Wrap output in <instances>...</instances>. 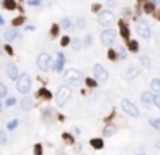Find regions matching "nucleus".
<instances>
[{
	"instance_id": "obj_30",
	"label": "nucleus",
	"mask_w": 160,
	"mask_h": 155,
	"mask_svg": "<svg viewBox=\"0 0 160 155\" xmlns=\"http://www.w3.org/2000/svg\"><path fill=\"white\" fill-rule=\"evenodd\" d=\"M7 141V133L5 131H0V145H4Z\"/></svg>"
},
{
	"instance_id": "obj_16",
	"label": "nucleus",
	"mask_w": 160,
	"mask_h": 155,
	"mask_svg": "<svg viewBox=\"0 0 160 155\" xmlns=\"http://www.w3.org/2000/svg\"><path fill=\"white\" fill-rule=\"evenodd\" d=\"M21 107H22V110H31L33 109V100L31 98H28V96H24L22 102H21Z\"/></svg>"
},
{
	"instance_id": "obj_46",
	"label": "nucleus",
	"mask_w": 160,
	"mask_h": 155,
	"mask_svg": "<svg viewBox=\"0 0 160 155\" xmlns=\"http://www.w3.org/2000/svg\"><path fill=\"white\" fill-rule=\"evenodd\" d=\"M2 24H4V17L0 16V26H2Z\"/></svg>"
},
{
	"instance_id": "obj_35",
	"label": "nucleus",
	"mask_w": 160,
	"mask_h": 155,
	"mask_svg": "<svg viewBox=\"0 0 160 155\" xmlns=\"http://www.w3.org/2000/svg\"><path fill=\"white\" fill-rule=\"evenodd\" d=\"M60 43H62V47H67V45H69V43H71L69 36H64V38H62V40H60Z\"/></svg>"
},
{
	"instance_id": "obj_9",
	"label": "nucleus",
	"mask_w": 160,
	"mask_h": 155,
	"mask_svg": "<svg viewBox=\"0 0 160 155\" xmlns=\"http://www.w3.org/2000/svg\"><path fill=\"white\" fill-rule=\"evenodd\" d=\"M93 74H95V78L98 81H107L108 79V72H107L105 67H102L100 64H96L95 67H93Z\"/></svg>"
},
{
	"instance_id": "obj_7",
	"label": "nucleus",
	"mask_w": 160,
	"mask_h": 155,
	"mask_svg": "<svg viewBox=\"0 0 160 155\" xmlns=\"http://www.w3.org/2000/svg\"><path fill=\"white\" fill-rule=\"evenodd\" d=\"M115 40V31L114 29H103L100 35V42L105 45V47H110Z\"/></svg>"
},
{
	"instance_id": "obj_5",
	"label": "nucleus",
	"mask_w": 160,
	"mask_h": 155,
	"mask_svg": "<svg viewBox=\"0 0 160 155\" xmlns=\"http://www.w3.org/2000/svg\"><path fill=\"white\" fill-rule=\"evenodd\" d=\"M121 109L124 110V114H128L131 117H134V119L139 117V109L136 107L131 100H126V98H124V100L121 102Z\"/></svg>"
},
{
	"instance_id": "obj_47",
	"label": "nucleus",
	"mask_w": 160,
	"mask_h": 155,
	"mask_svg": "<svg viewBox=\"0 0 160 155\" xmlns=\"http://www.w3.org/2000/svg\"><path fill=\"white\" fill-rule=\"evenodd\" d=\"M2 110H4V105H2V102H0V112H2Z\"/></svg>"
},
{
	"instance_id": "obj_4",
	"label": "nucleus",
	"mask_w": 160,
	"mask_h": 155,
	"mask_svg": "<svg viewBox=\"0 0 160 155\" xmlns=\"http://www.w3.org/2000/svg\"><path fill=\"white\" fill-rule=\"evenodd\" d=\"M17 91L22 95H28L31 91V78L28 74H21L17 79Z\"/></svg>"
},
{
	"instance_id": "obj_20",
	"label": "nucleus",
	"mask_w": 160,
	"mask_h": 155,
	"mask_svg": "<svg viewBox=\"0 0 160 155\" xmlns=\"http://www.w3.org/2000/svg\"><path fill=\"white\" fill-rule=\"evenodd\" d=\"M150 88H152V91H157V93H160V79H152V83H150Z\"/></svg>"
},
{
	"instance_id": "obj_13",
	"label": "nucleus",
	"mask_w": 160,
	"mask_h": 155,
	"mask_svg": "<svg viewBox=\"0 0 160 155\" xmlns=\"http://www.w3.org/2000/svg\"><path fill=\"white\" fill-rule=\"evenodd\" d=\"M138 76H139V67H136V66H133V67H129L126 71V78H129V79H134Z\"/></svg>"
},
{
	"instance_id": "obj_39",
	"label": "nucleus",
	"mask_w": 160,
	"mask_h": 155,
	"mask_svg": "<svg viewBox=\"0 0 160 155\" xmlns=\"http://www.w3.org/2000/svg\"><path fill=\"white\" fill-rule=\"evenodd\" d=\"M115 57H117V54H115L114 50H110V52H108V59H110V60H115Z\"/></svg>"
},
{
	"instance_id": "obj_8",
	"label": "nucleus",
	"mask_w": 160,
	"mask_h": 155,
	"mask_svg": "<svg viewBox=\"0 0 160 155\" xmlns=\"http://www.w3.org/2000/svg\"><path fill=\"white\" fill-rule=\"evenodd\" d=\"M38 67L42 71H48L52 67V57L48 54H40L38 55Z\"/></svg>"
},
{
	"instance_id": "obj_50",
	"label": "nucleus",
	"mask_w": 160,
	"mask_h": 155,
	"mask_svg": "<svg viewBox=\"0 0 160 155\" xmlns=\"http://www.w3.org/2000/svg\"><path fill=\"white\" fill-rule=\"evenodd\" d=\"M136 155H146V153H136Z\"/></svg>"
},
{
	"instance_id": "obj_12",
	"label": "nucleus",
	"mask_w": 160,
	"mask_h": 155,
	"mask_svg": "<svg viewBox=\"0 0 160 155\" xmlns=\"http://www.w3.org/2000/svg\"><path fill=\"white\" fill-rule=\"evenodd\" d=\"M4 38H5L7 42L16 40V38H17V29H16V28H9V29H5V35H4Z\"/></svg>"
},
{
	"instance_id": "obj_17",
	"label": "nucleus",
	"mask_w": 160,
	"mask_h": 155,
	"mask_svg": "<svg viewBox=\"0 0 160 155\" xmlns=\"http://www.w3.org/2000/svg\"><path fill=\"white\" fill-rule=\"evenodd\" d=\"M62 69H64V55L59 54V55H57V62H55V71L60 72Z\"/></svg>"
},
{
	"instance_id": "obj_22",
	"label": "nucleus",
	"mask_w": 160,
	"mask_h": 155,
	"mask_svg": "<svg viewBox=\"0 0 160 155\" xmlns=\"http://www.w3.org/2000/svg\"><path fill=\"white\" fill-rule=\"evenodd\" d=\"M128 47H129V50H131V52H138V42H136V40H129V42H128Z\"/></svg>"
},
{
	"instance_id": "obj_32",
	"label": "nucleus",
	"mask_w": 160,
	"mask_h": 155,
	"mask_svg": "<svg viewBox=\"0 0 160 155\" xmlns=\"http://www.w3.org/2000/svg\"><path fill=\"white\" fill-rule=\"evenodd\" d=\"M22 22H24V17H16V19L12 21V24H14V26H19V24H22Z\"/></svg>"
},
{
	"instance_id": "obj_51",
	"label": "nucleus",
	"mask_w": 160,
	"mask_h": 155,
	"mask_svg": "<svg viewBox=\"0 0 160 155\" xmlns=\"http://www.w3.org/2000/svg\"><path fill=\"white\" fill-rule=\"evenodd\" d=\"M158 17H160V14H158Z\"/></svg>"
},
{
	"instance_id": "obj_1",
	"label": "nucleus",
	"mask_w": 160,
	"mask_h": 155,
	"mask_svg": "<svg viewBox=\"0 0 160 155\" xmlns=\"http://www.w3.org/2000/svg\"><path fill=\"white\" fill-rule=\"evenodd\" d=\"M64 79L67 81V85L71 86H79L83 83V74L78 69H67L64 74Z\"/></svg>"
},
{
	"instance_id": "obj_26",
	"label": "nucleus",
	"mask_w": 160,
	"mask_h": 155,
	"mask_svg": "<svg viewBox=\"0 0 160 155\" xmlns=\"http://www.w3.org/2000/svg\"><path fill=\"white\" fill-rule=\"evenodd\" d=\"M4 96H7V86L0 83V98H4Z\"/></svg>"
},
{
	"instance_id": "obj_49",
	"label": "nucleus",
	"mask_w": 160,
	"mask_h": 155,
	"mask_svg": "<svg viewBox=\"0 0 160 155\" xmlns=\"http://www.w3.org/2000/svg\"><path fill=\"white\" fill-rule=\"evenodd\" d=\"M152 2H153V4H158V2H160V0H152Z\"/></svg>"
},
{
	"instance_id": "obj_38",
	"label": "nucleus",
	"mask_w": 160,
	"mask_h": 155,
	"mask_svg": "<svg viewBox=\"0 0 160 155\" xmlns=\"http://www.w3.org/2000/svg\"><path fill=\"white\" fill-rule=\"evenodd\" d=\"M42 152H43L42 145H36V147H35V153H36V155H42Z\"/></svg>"
},
{
	"instance_id": "obj_6",
	"label": "nucleus",
	"mask_w": 160,
	"mask_h": 155,
	"mask_svg": "<svg viewBox=\"0 0 160 155\" xmlns=\"http://www.w3.org/2000/svg\"><path fill=\"white\" fill-rule=\"evenodd\" d=\"M136 31H138V35L141 38H150V35H152V29H150V26H148V22L145 21V19H141V21H138L136 22Z\"/></svg>"
},
{
	"instance_id": "obj_24",
	"label": "nucleus",
	"mask_w": 160,
	"mask_h": 155,
	"mask_svg": "<svg viewBox=\"0 0 160 155\" xmlns=\"http://www.w3.org/2000/svg\"><path fill=\"white\" fill-rule=\"evenodd\" d=\"M38 95L42 96V98H52V93L48 90H45V88H42V90L38 91Z\"/></svg>"
},
{
	"instance_id": "obj_2",
	"label": "nucleus",
	"mask_w": 160,
	"mask_h": 155,
	"mask_svg": "<svg viewBox=\"0 0 160 155\" xmlns=\"http://www.w3.org/2000/svg\"><path fill=\"white\" fill-rule=\"evenodd\" d=\"M114 22H115L114 12H110V11H102L100 14H98V24H100V26L107 28V29H110V26H112Z\"/></svg>"
},
{
	"instance_id": "obj_29",
	"label": "nucleus",
	"mask_w": 160,
	"mask_h": 155,
	"mask_svg": "<svg viewBox=\"0 0 160 155\" xmlns=\"http://www.w3.org/2000/svg\"><path fill=\"white\" fill-rule=\"evenodd\" d=\"M91 42H93L91 35H86V36H85V40H83V43H85L86 47H90V45H91Z\"/></svg>"
},
{
	"instance_id": "obj_27",
	"label": "nucleus",
	"mask_w": 160,
	"mask_h": 155,
	"mask_svg": "<svg viewBox=\"0 0 160 155\" xmlns=\"http://www.w3.org/2000/svg\"><path fill=\"white\" fill-rule=\"evenodd\" d=\"M5 105H7V107H12V105H16V98H14V96H9V98L5 100Z\"/></svg>"
},
{
	"instance_id": "obj_48",
	"label": "nucleus",
	"mask_w": 160,
	"mask_h": 155,
	"mask_svg": "<svg viewBox=\"0 0 160 155\" xmlns=\"http://www.w3.org/2000/svg\"><path fill=\"white\" fill-rule=\"evenodd\" d=\"M157 148H158V150H160V141H157Z\"/></svg>"
},
{
	"instance_id": "obj_36",
	"label": "nucleus",
	"mask_w": 160,
	"mask_h": 155,
	"mask_svg": "<svg viewBox=\"0 0 160 155\" xmlns=\"http://www.w3.org/2000/svg\"><path fill=\"white\" fill-rule=\"evenodd\" d=\"M72 48H74V50H79L81 48V42L79 40H74V42H72Z\"/></svg>"
},
{
	"instance_id": "obj_28",
	"label": "nucleus",
	"mask_w": 160,
	"mask_h": 155,
	"mask_svg": "<svg viewBox=\"0 0 160 155\" xmlns=\"http://www.w3.org/2000/svg\"><path fill=\"white\" fill-rule=\"evenodd\" d=\"M153 9H155V4H153V2H150V4H146V5H145V12H153Z\"/></svg>"
},
{
	"instance_id": "obj_15",
	"label": "nucleus",
	"mask_w": 160,
	"mask_h": 155,
	"mask_svg": "<svg viewBox=\"0 0 160 155\" xmlns=\"http://www.w3.org/2000/svg\"><path fill=\"white\" fill-rule=\"evenodd\" d=\"M90 145L95 150H102V148H103V140H102V138H91L90 140Z\"/></svg>"
},
{
	"instance_id": "obj_34",
	"label": "nucleus",
	"mask_w": 160,
	"mask_h": 155,
	"mask_svg": "<svg viewBox=\"0 0 160 155\" xmlns=\"http://www.w3.org/2000/svg\"><path fill=\"white\" fill-rule=\"evenodd\" d=\"M16 128H17V121H11V123L7 124V129H11V131L12 129H16Z\"/></svg>"
},
{
	"instance_id": "obj_41",
	"label": "nucleus",
	"mask_w": 160,
	"mask_h": 155,
	"mask_svg": "<svg viewBox=\"0 0 160 155\" xmlns=\"http://www.w3.org/2000/svg\"><path fill=\"white\" fill-rule=\"evenodd\" d=\"M57 33H59V26H57V24H55V26H52V35H53V36H55V35H57Z\"/></svg>"
},
{
	"instance_id": "obj_19",
	"label": "nucleus",
	"mask_w": 160,
	"mask_h": 155,
	"mask_svg": "<svg viewBox=\"0 0 160 155\" xmlns=\"http://www.w3.org/2000/svg\"><path fill=\"white\" fill-rule=\"evenodd\" d=\"M114 134H115V126H112V124L105 126V129H103V136H114Z\"/></svg>"
},
{
	"instance_id": "obj_3",
	"label": "nucleus",
	"mask_w": 160,
	"mask_h": 155,
	"mask_svg": "<svg viewBox=\"0 0 160 155\" xmlns=\"http://www.w3.org/2000/svg\"><path fill=\"white\" fill-rule=\"evenodd\" d=\"M71 95H72V91H71L69 86H60L59 90H57V93H55V102H57V105H64L65 102L71 98Z\"/></svg>"
},
{
	"instance_id": "obj_31",
	"label": "nucleus",
	"mask_w": 160,
	"mask_h": 155,
	"mask_svg": "<svg viewBox=\"0 0 160 155\" xmlns=\"http://www.w3.org/2000/svg\"><path fill=\"white\" fill-rule=\"evenodd\" d=\"M62 138H64V141H67V143H74V138H72L71 134H67V133H64V136H62Z\"/></svg>"
},
{
	"instance_id": "obj_21",
	"label": "nucleus",
	"mask_w": 160,
	"mask_h": 155,
	"mask_svg": "<svg viewBox=\"0 0 160 155\" xmlns=\"http://www.w3.org/2000/svg\"><path fill=\"white\" fill-rule=\"evenodd\" d=\"M60 26L69 31V29H72V22H71V19H62V21H60Z\"/></svg>"
},
{
	"instance_id": "obj_33",
	"label": "nucleus",
	"mask_w": 160,
	"mask_h": 155,
	"mask_svg": "<svg viewBox=\"0 0 160 155\" xmlns=\"http://www.w3.org/2000/svg\"><path fill=\"white\" fill-rule=\"evenodd\" d=\"M78 28H81V29H85V28H86V22H85V19H83V17H79V19H78Z\"/></svg>"
},
{
	"instance_id": "obj_42",
	"label": "nucleus",
	"mask_w": 160,
	"mask_h": 155,
	"mask_svg": "<svg viewBox=\"0 0 160 155\" xmlns=\"http://www.w3.org/2000/svg\"><path fill=\"white\" fill-rule=\"evenodd\" d=\"M29 4H31V5H40L42 0H29Z\"/></svg>"
},
{
	"instance_id": "obj_18",
	"label": "nucleus",
	"mask_w": 160,
	"mask_h": 155,
	"mask_svg": "<svg viewBox=\"0 0 160 155\" xmlns=\"http://www.w3.org/2000/svg\"><path fill=\"white\" fill-rule=\"evenodd\" d=\"M2 5L5 7L7 11H14V9L17 7V4L14 2V0H4V2H2Z\"/></svg>"
},
{
	"instance_id": "obj_25",
	"label": "nucleus",
	"mask_w": 160,
	"mask_h": 155,
	"mask_svg": "<svg viewBox=\"0 0 160 155\" xmlns=\"http://www.w3.org/2000/svg\"><path fill=\"white\" fill-rule=\"evenodd\" d=\"M139 62H141V64H143L145 67H150V66H152V64H150V57H148V55H141Z\"/></svg>"
},
{
	"instance_id": "obj_37",
	"label": "nucleus",
	"mask_w": 160,
	"mask_h": 155,
	"mask_svg": "<svg viewBox=\"0 0 160 155\" xmlns=\"http://www.w3.org/2000/svg\"><path fill=\"white\" fill-rule=\"evenodd\" d=\"M86 85L90 86V88H95V86H96V81L95 79H86Z\"/></svg>"
},
{
	"instance_id": "obj_45",
	"label": "nucleus",
	"mask_w": 160,
	"mask_h": 155,
	"mask_svg": "<svg viewBox=\"0 0 160 155\" xmlns=\"http://www.w3.org/2000/svg\"><path fill=\"white\" fill-rule=\"evenodd\" d=\"M74 152H81V145H74Z\"/></svg>"
},
{
	"instance_id": "obj_40",
	"label": "nucleus",
	"mask_w": 160,
	"mask_h": 155,
	"mask_svg": "<svg viewBox=\"0 0 160 155\" xmlns=\"http://www.w3.org/2000/svg\"><path fill=\"white\" fill-rule=\"evenodd\" d=\"M155 105L160 109V93H157V95H155Z\"/></svg>"
},
{
	"instance_id": "obj_10",
	"label": "nucleus",
	"mask_w": 160,
	"mask_h": 155,
	"mask_svg": "<svg viewBox=\"0 0 160 155\" xmlns=\"http://www.w3.org/2000/svg\"><path fill=\"white\" fill-rule=\"evenodd\" d=\"M141 102H143L145 107H152V105L155 103L153 91H145V93H141Z\"/></svg>"
},
{
	"instance_id": "obj_23",
	"label": "nucleus",
	"mask_w": 160,
	"mask_h": 155,
	"mask_svg": "<svg viewBox=\"0 0 160 155\" xmlns=\"http://www.w3.org/2000/svg\"><path fill=\"white\" fill-rule=\"evenodd\" d=\"M150 124H152L157 131H160V117H152L150 119Z\"/></svg>"
},
{
	"instance_id": "obj_11",
	"label": "nucleus",
	"mask_w": 160,
	"mask_h": 155,
	"mask_svg": "<svg viewBox=\"0 0 160 155\" xmlns=\"http://www.w3.org/2000/svg\"><path fill=\"white\" fill-rule=\"evenodd\" d=\"M7 76L11 79H19V72H17V67L14 64H7Z\"/></svg>"
},
{
	"instance_id": "obj_43",
	"label": "nucleus",
	"mask_w": 160,
	"mask_h": 155,
	"mask_svg": "<svg viewBox=\"0 0 160 155\" xmlns=\"http://www.w3.org/2000/svg\"><path fill=\"white\" fill-rule=\"evenodd\" d=\"M107 5L114 7V5H115V0H107Z\"/></svg>"
},
{
	"instance_id": "obj_44",
	"label": "nucleus",
	"mask_w": 160,
	"mask_h": 155,
	"mask_svg": "<svg viewBox=\"0 0 160 155\" xmlns=\"http://www.w3.org/2000/svg\"><path fill=\"white\" fill-rule=\"evenodd\" d=\"M93 12H100V5H98V4H95V5H93Z\"/></svg>"
},
{
	"instance_id": "obj_14",
	"label": "nucleus",
	"mask_w": 160,
	"mask_h": 155,
	"mask_svg": "<svg viewBox=\"0 0 160 155\" xmlns=\"http://www.w3.org/2000/svg\"><path fill=\"white\" fill-rule=\"evenodd\" d=\"M119 28H121V36L129 42V28H128V24H126L124 21H121L119 22Z\"/></svg>"
}]
</instances>
